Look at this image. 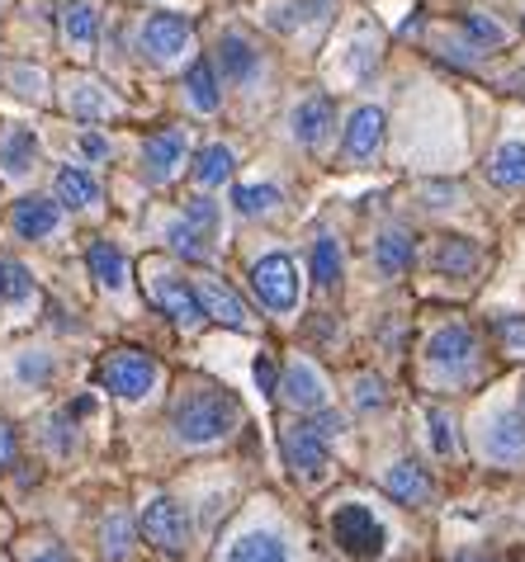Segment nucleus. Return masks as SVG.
Masks as SVG:
<instances>
[{
    "instance_id": "1",
    "label": "nucleus",
    "mask_w": 525,
    "mask_h": 562,
    "mask_svg": "<svg viewBox=\"0 0 525 562\" xmlns=\"http://www.w3.org/2000/svg\"><path fill=\"white\" fill-rule=\"evenodd\" d=\"M237 420H242V407L223 387H190L171 412V426L185 445H219L237 430Z\"/></svg>"
},
{
    "instance_id": "2",
    "label": "nucleus",
    "mask_w": 525,
    "mask_h": 562,
    "mask_svg": "<svg viewBox=\"0 0 525 562\" xmlns=\"http://www.w3.org/2000/svg\"><path fill=\"white\" fill-rule=\"evenodd\" d=\"M332 539H336V549L350 553L355 562H375V558H383V549H389V529L375 520L369 506H342L336 510L332 515Z\"/></svg>"
},
{
    "instance_id": "3",
    "label": "nucleus",
    "mask_w": 525,
    "mask_h": 562,
    "mask_svg": "<svg viewBox=\"0 0 525 562\" xmlns=\"http://www.w3.org/2000/svg\"><path fill=\"white\" fill-rule=\"evenodd\" d=\"M100 387H110L123 402H143L157 387V359L143 350H110L100 359Z\"/></svg>"
},
{
    "instance_id": "4",
    "label": "nucleus",
    "mask_w": 525,
    "mask_h": 562,
    "mask_svg": "<svg viewBox=\"0 0 525 562\" xmlns=\"http://www.w3.org/2000/svg\"><path fill=\"white\" fill-rule=\"evenodd\" d=\"M252 289L260 307H270V312L299 307V270H293V260L284 251H270L252 265Z\"/></svg>"
},
{
    "instance_id": "5",
    "label": "nucleus",
    "mask_w": 525,
    "mask_h": 562,
    "mask_svg": "<svg viewBox=\"0 0 525 562\" xmlns=\"http://www.w3.org/2000/svg\"><path fill=\"white\" fill-rule=\"evenodd\" d=\"M147 299L157 303L176 326H185V331H194V326L209 317L204 303H199V293L185 284L180 274H166V270H152L147 274Z\"/></svg>"
},
{
    "instance_id": "6",
    "label": "nucleus",
    "mask_w": 525,
    "mask_h": 562,
    "mask_svg": "<svg viewBox=\"0 0 525 562\" xmlns=\"http://www.w3.org/2000/svg\"><path fill=\"white\" fill-rule=\"evenodd\" d=\"M143 539L152 543V549L171 553V558L190 549V520H185L180 502H171V496L152 502V506L143 510Z\"/></svg>"
},
{
    "instance_id": "7",
    "label": "nucleus",
    "mask_w": 525,
    "mask_h": 562,
    "mask_svg": "<svg viewBox=\"0 0 525 562\" xmlns=\"http://www.w3.org/2000/svg\"><path fill=\"white\" fill-rule=\"evenodd\" d=\"M280 449H284V463L299 477H322L327 473V435H322L317 426L293 420V426H284V435H280Z\"/></svg>"
},
{
    "instance_id": "8",
    "label": "nucleus",
    "mask_w": 525,
    "mask_h": 562,
    "mask_svg": "<svg viewBox=\"0 0 525 562\" xmlns=\"http://www.w3.org/2000/svg\"><path fill=\"white\" fill-rule=\"evenodd\" d=\"M190 38H194V29L190 20H180V14H152V20L143 24V34H137V43H143V53L152 61H176L185 48H190Z\"/></svg>"
},
{
    "instance_id": "9",
    "label": "nucleus",
    "mask_w": 525,
    "mask_h": 562,
    "mask_svg": "<svg viewBox=\"0 0 525 562\" xmlns=\"http://www.w3.org/2000/svg\"><path fill=\"white\" fill-rule=\"evenodd\" d=\"M483 459L502 468L525 463V420L516 412H502L492 426H483Z\"/></svg>"
},
{
    "instance_id": "10",
    "label": "nucleus",
    "mask_w": 525,
    "mask_h": 562,
    "mask_svg": "<svg viewBox=\"0 0 525 562\" xmlns=\"http://www.w3.org/2000/svg\"><path fill=\"white\" fill-rule=\"evenodd\" d=\"M473 350H478V340L469 326H440L436 336H431V346H426V359L436 369H450V373H465L473 364Z\"/></svg>"
},
{
    "instance_id": "11",
    "label": "nucleus",
    "mask_w": 525,
    "mask_h": 562,
    "mask_svg": "<svg viewBox=\"0 0 525 562\" xmlns=\"http://www.w3.org/2000/svg\"><path fill=\"white\" fill-rule=\"evenodd\" d=\"M342 147H346L350 161H375L379 147H383V109H375V104L355 109L350 123H346Z\"/></svg>"
},
{
    "instance_id": "12",
    "label": "nucleus",
    "mask_w": 525,
    "mask_h": 562,
    "mask_svg": "<svg viewBox=\"0 0 525 562\" xmlns=\"http://www.w3.org/2000/svg\"><path fill=\"white\" fill-rule=\"evenodd\" d=\"M185 161V133L180 128H166V133H152L143 143V170L152 184H166L180 170Z\"/></svg>"
},
{
    "instance_id": "13",
    "label": "nucleus",
    "mask_w": 525,
    "mask_h": 562,
    "mask_svg": "<svg viewBox=\"0 0 525 562\" xmlns=\"http://www.w3.org/2000/svg\"><path fill=\"white\" fill-rule=\"evenodd\" d=\"M10 223H14V237H24V241H43V237H53V232H57L62 209L53 204V199H43V194H24L20 204H14Z\"/></svg>"
},
{
    "instance_id": "14",
    "label": "nucleus",
    "mask_w": 525,
    "mask_h": 562,
    "mask_svg": "<svg viewBox=\"0 0 525 562\" xmlns=\"http://www.w3.org/2000/svg\"><path fill=\"white\" fill-rule=\"evenodd\" d=\"M284 402L293 412H313V407H322L327 402V383H322V373H317V364H308V359H299V364H289V373H284Z\"/></svg>"
},
{
    "instance_id": "15",
    "label": "nucleus",
    "mask_w": 525,
    "mask_h": 562,
    "mask_svg": "<svg viewBox=\"0 0 525 562\" xmlns=\"http://www.w3.org/2000/svg\"><path fill=\"white\" fill-rule=\"evenodd\" d=\"M383 487H389L393 502H403V506H426L431 502V492H436V482H431V473L422 463H393L389 468V477H383Z\"/></svg>"
},
{
    "instance_id": "16",
    "label": "nucleus",
    "mask_w": 525,
    "mask_h": 562,
    "mask_svg": "<svg viewBox=\"0 0 525 562\" xmlns=\"http://www.w3.org/2000/svg\"><path fill=\"white\" fill-rule=\"evenodd\" d=\"M332 119H336V109H332L327 95L303 100L299 109H293V137H299L303 147H322L327 143V133H332Z\"/></svg>"
},
{
    "instance_id": "17",
    "label": "nucleus",
    "mask_w": 525,
    "mask_h": 562,
    "mask_svg": "<svg viewBox=\"0 0 525 562\" xmlns=\"http://www.w3.org/2000/svg\"><path fill=\"white\" fill-rule=\"evenodd\" d=\"M194 293H199V303H204V312H209L213 322L237 326V331H242L246 322H252V317H246V303L223 284V279H199V289H194Z\"/></svg>"
},
{
    "instance_id": "18",
    "label": "nucleus",
    "mask_w": 525,
    "mask_h": 562,
    "mask_svg": "<svg viewBox=\"0 0 525 562\" xmlns=\"http://www.w3.org/2000/svg\"><path fill=\"white\" fill-rule=\"evenodd\" d=\"M227 562H289V549L270 529H252V535H242L233 549H227Z\"/></svg>"
},
{
    "instance_id": "19",
    "label": "nucleus",
    "mask_w": 525,
    "mask_h": 562,
    "mask_svg": "<svg viewBox=\"0 0 525 562\" xmlns=\"http://www.w3.org/2000/svg\"><path fill=\"white\" fill-rule=\"evenodd\" d=\"M219 67H223V81L242 86V81H252V76H256L260 61H256V48L242 34H223V43H219Z\"/></svg>"
},
{
    "instance_id": "20",
    "label": "nucleus",
    "mask_w": 525,
    "mask_h": 562,
    "mask_svg": "<svg viewBox=\"0 0 525 562\" xmlns=\"http://www.w3.org/2000/svg\"><path fill=\"white\" fill-rule=\"evenodd\" d=\"M62 34H67L71 48H90V43L100 38V10L90 5V0H71V5L62 10Z\"/></svg>"
},
{
    "instance_id": "21",
    "label": "nucleus",
    "mask_w": 525,
    "mask_h": 562,
    "mask_svg": "<svg viewBox=\"0 0 525 562\" xmlns=\"http://www.w3.org/2000/svg\"><path fill=\"white\" fill-rule=\"evenodd\" d=\"M86 265H90V274H96V284L100 289H123V279H129V260L119 256V246H110V241H96L86 251Z\"/></svg>"
},
{
    "instance_id": "22",
    "label": "nucleus",
    "mask_w": 525,
    "mask_h": 562,
    "mask_svg": "<svg viewBox=\"0 0 525 562\" xmlns=\"http://www.w3.org/2000/svg\"><path fill=\"white\" fill-rule=\"evenodd\" d=\"M34 161H38V137L29 128H14L5 143H0V170H5V176H29Z\"/></svg>"
},
{
    "instance_id": "23",
    "label": "nucleus",
    "mask_w": 525,
    "mask_h": 562,
    "mask_svg": "<svg viewBox=\"0 0 525 562\" xmlns=\"http://www.w3.org/2000/svg\"><path fill=\"white\" fill-rule=\"evenodd\" d=\"M67 104H71V114L81 119V123H100V119H110V114H114V100L104 95L96 81H71Z\"/></svg>"
},
{
    "instance_id": "24",
    "label": "nucleus",
    "mask_w": 525,
    "mask_h": 562,
    "mask_svg": "<svg viewBox=\"0 0 525 562\" xmlns=\"http://www.w3.org/2000/svg\"><path fill=\"white\" fill-rule=\"evenodd\" d=\"M57 199L67 209H90L100 199V184L90 180V170H76V166H62L57 170Z\"/></svg>"
},
{
    "instance_id": "25",
    "label": "nucleus",
    "mask_w": 525,
    "mask_h": 562,
    "mask_svg": "<svg viewBox=\"0 0 525 562\" xmlns=\"http://www.w3.org/2000/svg\"><path fill=\"white\" fill-rule=\"evenodd\" d=\"M488 176H492V184L521 190L525 184V143H502L498 151H492V161H488Z\"/></svg>"
},
{
    "instance_id": "26",
    "label": "nucleus",
    "mask_w": 525,
    "mask_h": 562,
    "mask_svg": "<svg viewBox=\"0 0 525 562\" xmlns=\"http://www.w3.org/2000/svg\"><path fill=\"white\" fill-rule=\"evenodd\" d=\"M185 90H190V104L199 114H213V109L223 104L219 95V71H213V61H194L190 76H185Z\"/></svg>"
},
{
    "instance_id": "27",
    "label": "nucleus",
    "mask_w": 525,
    "mask_h": 562,
    "mask_svg": "<svg viewBox=\"0 0 525 562\" xmlns=\"http://www.w3.org/2000/svg\"><path fill=\"white\" fill-rule=\"evenodd\" d=\"M375 265L383 279H398L412 265V237L407 232H383L379 246H375Z\"/></svg>"
},
{
    "instance_id": "28",
    "label": "nucleus",
    "mask_w": 525,
    "mask_h": 562,
    "mask_svg": "<svg viewBox=\"0 0 525 562\" xmlns=\"http://www.w3.org/2000/svg\"><path fill=\"white\" fill-rule=\"evenodd\" d=\"M233 209L242 217L275 213V209H280V190H275V184H237V190H233Z\"/></svg>"
},
{
    "instance_id": "29",
    "label": "nucleus",
    "mask_w": 525,
    "mask_h": 562,
    "mask_svg": "<svg viewBox=\"0 0 525 562\" xmlns=\"http://www.w3.org/2000/svg\"><path fill=\"white\" fill-rule=\"evenodd\" d=\"M233 147H223V143H213L199 151V161H194V180L199 184H223L227 176H233Z\"/></svg>"
},
{
    "instance_id": "30",
    "label": "nucleus",
    "mask_w": 525,
    "mask_h": 562,
    "mask_svg": "<svg viewBox=\"0 0 525 562\" xmlns=\"http://www.w3.org/2000/svg\"><path fill=\"white\" fill-rule=\"evenodd\" d=\"M436 265H440L445 274H473L478 246L465 241V237H445V241H440V251H436Z\"/></svg>"
},
{
    "instance_id": "31",
    "label": "nucleus",
    "mask_w": 525,
    "mask_h": 562,
    "mask_svg": "<svg viewBox=\"0 0 525 562\" xmlns=\"http://www.w3.org/2000/svg\"><path fill=\"white\" fill-rule=\"evenodd\" d=\"M313 279L322 289H332L336 279H342V246H336V237H317L313 241Z\"/></svg>"
},
{
    "instance_id": "32",
    "label": "nucleus",
    "mask_w": 525,
    "mask_h": 562,
    "mask_svg": "<svg viewBox=\"0 0 525 562\" xmlns=\"http://www.w3.org/2000/svg\"><path fill=\"white\" fill-rule=\"evenodd\" d=\"M34 299V279L20 260H0V303H29Z\"/></svg>"
},
{
    "instance_id": "33",
    "label": "nucleus",
    "mask_w": 525,
    "mask_h": 562,
    "mask_svg": "<svg viewBox=\"0 0 525 562\" xmlns=\"http://www.w3.org/2000/svg\"><path fill=\"white\" fill-rule=\"evenodd\" d=\"M166 241H171V251H180L185 260H204V256H209V237H204V232H199L194 223H171Z\"/></svg>"
},
{
    "instance_id": "34",
    "label": "nucleus",
    "mask_w": 525,
    "mask_h": 562,
    "mask_svg": "<svg viewBox=\"0 0 525 562\" xmlns=\"http://www.w3.org/2000/svg\"><path fill=\"white\" fill-rule=\"evenodd\" d=\"M129 549H133V525H129V515H110V520H104V558L123 562V558H129Z\"/></svg>"
},
{
    "instance_id": "35",
    "label": "nucleus",
    "mask_w": 525,
    "mask_h": 562,
    "mask_svg": "<svg viewBox=\"0 0 525 562\" xmlns=\"http://www.w3.org/2000/svg\"><path fill=\"white\" fill-rule=\"evenodd\" d=\"M465 29H469L473 43H483V48H502V43H506V29L498 20H488V14H469Z\"/></svg>"
},
{
    "instance_id": "36",
    "label": "nucleus",
    "mask_w": 525,
    "mask_h": 562,
    "mask_svg": "<svg viewBox=\"0 0 525 562\" xmlns=\"http://www.w3.org/2000/svg\"><path fill=\"white\" fill-rule=\"evenodd\" d=\"M426 420H431V449H436V454H455V449H459V440H455V426H450V416L431 407V412H426Z\"/></svg>"
},
{
    "instance_id": "37",
    "label": "nucleus",
    "mask_w": 525,
    "mask_h": 562,
    "mask_svg": "<svg viewBox=\"0 0 525 562\" xmlns=\"http://www.w3.org/2000/svg\"><path fill=\"white\" fill-rule=\"evenodd\" d=\"M185 223H194L204 237H213V232H219V204H213V199H190V209H185Z\"/></svg>"
},
{
    "instance_id": "38",
    "label": "nucleus",
    "mask_w": 525,
    "mask_h": 562,
    "mask_svg": "<svg viewBox=\"0 0 525 562\" xmlns=\"http://www.w3.org/2000/svg\"><path fill=\"white\" fill-rule=\"evenodd\" d=\"M14 373H20L24 383H34V387H38V383H48V379H53V359H48V355H38V350H29Z\"/></svg>"
},
{
    "instance_id": "39",
    "label": "nucleus",
    "mask_w": 525,
    "mask_h": 562,
    "mask_svg": "<svg viewBox=\"0 0 525 562\" xmlns=\"http://www.w3.org/2000/svg\"><path fill=\"white\" fill-rule=\"evenodd\" d=\"M355 402H360V407L369 412V407H383V402H389V393H383L379 379H360V383H355Z\"/></svg>"
},
{
    "instance_id": "40",
    "label": "nucleus",
    "mask_w": 525,
    "mask_h": 562,
    "mask_svg": "<svg viewBox=\"0 0 525 562\" xmlns=\"http://www.w3.org/2000/svg\"><path fill=\"white\" fill-rule=\"evenodd\" d=\"M81 156H90V161H100V156H110V143H104L100 133H81Z\"/></svg>"
},
{
    "instance_id": "41",
    "label": "nucleus",
    "mask_w": 525,
    "mask_h": 562,
    "mask_svg": "<svg viewBox=\"0 0 525 562\" xmlns=\"http://www.w3.org/2000/svg\"><path fill=\"white\" fill-rule=\"evenodd\" d=\"M256 383H260V393H275V364L270 359H256Z\"/></svg>"
},
{
    "instance_id": "42",
    "label": "nucleus",
    "mask_w": 525,
    "mask_h": 562,
    "mask_svg": "<svg viewBox=\"0 0 525 562\" xmlns=\"http://www.w3.org/2000/svg\"><path fill=\"white\" fill-rule=\"evenodd\" d=\"M313 426H317L322 435H342V426H346V420H342V416H332V412H322V416L313 420Z\"/></svg>"
},
{
    "instance_id": "43",
    "label": "nucleus",
    "mask_w": 525,
    "mask_h": 562,
    "mask_svg": "<svg viewBox=\"0 0 525 562\" xmlns=\"http://www.w3.org/2000/svg\"><path fill=\"white\" fill-rule=\"evenodd\" d=\"M14 459V430L10 426H0V468H5Z\"/></svg>"
},
{
    "instance_id": "44",
    "label": "nucleus",
    "mask_w": 525,
    "mask_h": 562,
    "mask_svg": "<svg viewBox=\"0 0 525 562\" xmlns=\"http://www.w3.org/2000/svg\"><path fill=\"white\" fill-rule=\"evenodd\" d=\"M14 81H20L24 95H38V71H14Z\"/></svg>"
},
{
    "instance_id": "45",
    "label": "nucleus",
    "mask_w": 525,
    "mask_h": 562,
    "mask_svg": "<svg viewBox=\"0 0 525 562\" xmlns=\"http://www.w3.org/2000/svg\"><path fill=\"white\" fill-rule=\"evenodd\" d=\"M29 562H67V558H62L57 549H43V553H34V558H29Z\"/></svg>"
},
{
    "instance_id": "46",
    "label": "nucleus",
    "mask_w": 525,
    "mask_h": 562,
    "mask_svg": "<svg viewBox=\"0 0 525 562\" xmlns=\"http://www.w3.org/2000/svg\"><path fill=\"white\" fill-rule=\"evenodd\" d=\"M455 562H492L488 553H465V558H455Z\"/></svg>"
}]
</instances>
